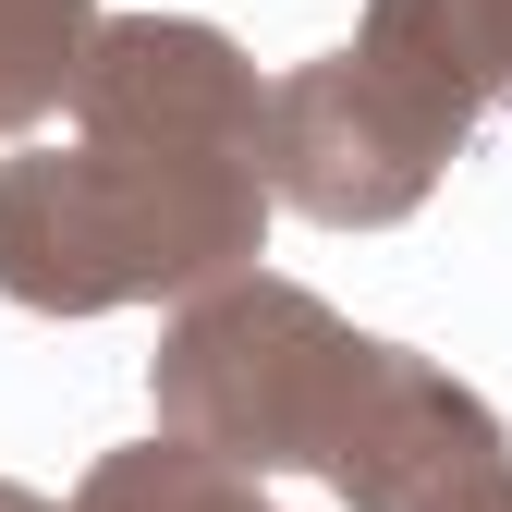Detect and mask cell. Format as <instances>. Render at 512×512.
<instances>
[{"label": "cell", "mask_w": 512, "mask_h": 512, "mask_svg": "<svg viewBox=\"0 0 512 512\" xmlns=\"http://www.w3.org/2000/svg\"><path fill=\"white\" fill-rule=\"evenodd\" d=\"M98 25H110L98 0H0V135H25V122L74 110Z\"/></svg>", "instance_id": "cell-5"}, {"label": "cell", "mask_w": 512, "mask_h": 512, "mask_svg": "<svg viewBox=\"0 0 512 512\" xmlns=\"http://www.w3.org/2000/svg\"><path fill=\"white\" fill-rule=\"evenodd\" d=\"M391 354L403 342L354 330L330 293H305L281 269H244L196 305H171L147 403H159V439H183V452H208L256 488L269 476L330 488V464L354 452V427L391 391Z\"/></svg>", "instance_id": "cell-2"}, {"label": "cell", "mask_w": 512, "mask_h": 512, "mask_svg": "<svg viewBox=\"0 0 512 512\" xmlns=\"http://www.w3.org/2000/svg\"><path fill=\"white\" fill-rule=\"evenodd\" d=\"M0 512H74V500H49V488H25V476H0Z\"/></svg>", "instance_id": "cell-7"}, {"label": "cell", "mask_w": 512, "mask_h": 512, "mask_svg": "<svg viewBox=\"0 0 512 512\" xmlns=\"http://www.w3.org/2000/svg\"><path fill=\"white\" fill-rule=\"evenodd\" d=\"M74 512H269V488L208 464V452H183V439H135V452H98Z\"/></svg>", "instance_id": "cell-6"}, {"label": "cell", "mask_w": 512, "mask_h": 512, "mask_svg": "<svg viewBox=\"0 0 512 512\" xmlns=\"http://www.w3.org/2000/svg\"><path fill=\"white\" fill-rule=\"evenodd\" d=\"M464 135L427 98H403L366 49H317L269 86V196L317 232H391L439 196Z\"/></svg>", "instance_id": "cell-3"}, {"label": "cell", "mask_w": 512, "mask_h": 512, "mask_svg": "<svg viewBox=\"0 0 512 512\" xmlns=\"http://www.w3.org/2000/svg\"><path fill=\"white\" fill-rule=\"evenodd\" d=\"M354 49L403 98H427L452 135H476V122L512 98V0H366Z\"/></svg>", "instance_id": "cell-4"}, {"label": "cell", "mask_w": 512, "mask_h": 512, "mask_svg": "<svg viewBox=\"0 0 512 512\" xmlns=\"http://www.w3.org/2000/svg\"><path fill=\"white\" fill-rule=\"evenodd\" d=\"M439 512H512V476H488V488H464V500H439Z\"/></svg>", "instance_id": "cell-8"}, {"label": "cell", "mask_w": 512, "mask_h": 512, "mask_svg": "<svg viewBox=\"0 0 512 512\" xmlns=\"http://www.w3.org/2000/svg\"><path fill=\"white\" fill-rule=\"evenodd\" d=\"M269 159L159 147V135H74L0 159V305L25 317H110V305H196L256 269L269 244Z\"/></svg>", "instance_id": "cell-1"}]
</instances>
